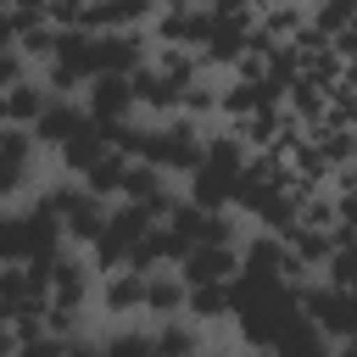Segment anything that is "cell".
I'll list each match as a JSON object with an SVG mask.
<instances>
[{"label": "cell", "mask_w": 357, "mask_h": 357, "mask_svg": "<svg viewBox=\"0 0 357 357\" xmlns=\"http://www.w3.org/2000/svg\"><path fill=\"white\" fill-rule=\"evenodd\" d=\"M134 162H151V167H162V173H190V167L201 162V123H195V117L145 123Z\"/></svg>", "instance_id": "1"}, {"label": "cell", "mask_w": 357, "mask_h": 357, "mask_svg": "<svg viewBox=\"0 0 357 357\" xmlns=\"http://www.w3.org/2000/svg\"><path fill=\"white\" fill-rule=\"evenodd\" d=\"M290 296H296V312L324 335V340H351V290H340V284H324V279H301V284H290Z\"/></svg>", "instance_id": "2"}, {"label": "cell", "mask_w": 357, "mask_h": 357, "mask_svg": "<svg viewBox=\"0 0 357 357\" xmlns=\"http://www.w3.org/2000/svg\"><path fill=\"white\" fill-rule=\"evenodd\" d=\"M84 112H89V123H100V128L123 123V117L134 112L128 78H123V73H95V78L84 84Z\"/></svg>", "instance_id": "3"}, {"label": "cell", "mask_w": 357, "mask_h": 357, "mask_svg": "<svg viewBox=\"0 0 357 357\" xmlns=\"http://www.w3.org/2000/svg\"><path fill=\"white\" fill-rule=\"evenodd\" d=\"M173 273L184 279V284H229L234 273H240V251L234 245H190L178 262H173Z\"/></svg>", "instance_id": "4"}, {"label": "cell", "mask_w": 357, "mask_h": 357, "mask_svg": "<svg viewBox=\"0 0 357 357\" xmlns=\"http://www.w3.org/2000/svg\"><path fill=\"white\" fill-rule=\"evenodd\" d=\"M89 123V112H84V100L78 95H50L45 100V112L28 123V134H33V145H61L73 128H84Z\"/></svg>", "instance_id": "5"}, {"label": "cell", "mask_w": 357, "mask_h": 357, "mask_svg": "<svg viewBox=\"0 0 357 357\" xmlns=\"http://www.w3.org/2000/svg\"><path fill=\"white\" fill-rule=\"evenodd\" d=\"M139 312H151L156 324L162 318H178L184 312V279L173 268H151L145 273V290H139Z\"/></svg>", "instance_id": "6"}, {"label": "cell", "mask_w": 357, "mask_h": 357, "mask_svg": "<svg viewBox=\"0 0 357 357\" xmlns=\"http://www.w3.org/2000/svg\"><path fill=\"white\" fill-rule=\"evenodd\" d=\"M45 100H50V89L39 84V78H17L11 89H0V123H11V128H28L39 112H45Z\"/></svg>", "instance_id": "7"}, {"label": "cell", "mask_w": 357, "mask_h": 357, "mask_svg": "<svg viewBox=\"0 0 357 357\" xmlns=\"http://www.w3.org/2000/svg\"><path fill=\"white\" fill-rule=\"evenodd\" d=\"M128 95H134V106H145V112H173V106H178V89H173L151 61L128 73Z\"/></svg>", "instance_id": "8"}, {"label": "cell", "mask_w": 357, "mask_h": 357, "mask_svg": "<svg viewBox=\"0 0 357 357\" xmlns=\"http://www.w3.org/2000/svg\"><path fill=\"white\" fill-rule=\"evenodd\" d=\"M123 173H128V156L106 145V151H100V156H95V162H89L84 173H78V184H84L89 195H100V201H112V195L123 190Z\"/></svg>", "instance_id": "9"}, {"label": "cell", "mask_w": 357, "mask_h": 357, "mask_svg": "<svg viewBox=\"0 0 357 357\" xmlns=\"http://www.w3.org/2000/svg\"><path fill=\"white\" fill-rule=\"evenodd\" d=\"M139 290H145V273H139V268H112V273H100V307H106V312H139Z\"/></svg>", "instance_id": "10"}, {"label": "cell", "mask_w": 357, "mask_h": 357, "mask_svg": "<svg viewBox=\"0 0 357 357\" xmlns=\"http://www.w3.org/2000/svg\"><path fill=\"white\" fill-rule=\"evenodd\" d=\"M229 307H234V290H229L223 279H218V284H184V312H190L195 324H223Z\"/></svg>", "instance_id": "11"}, {"label": "cell", "mask_w": 357, "mask_h": 357, "mask_svg": "<svg viewBox=\"0 0 357 357\" xmlns=\"http://www.w3.org/2000/svg\"><path fill=\"white\" fill-rule=\"evenodd\" d=\"M56 151H61V167L78 178V173H84V167H89V162L106 151V134H100V123H84V128H73V134H67Z\"/></svg>", "instance_id": "12"}, {"label": "cell", "mask_w": 357, "mask_h": 357, "mask_svg": "<svg viewBox=\"0 0 357 357\" xmlns=\"http://www.w3.org/2000/svg\"><path fill=\"white\" fill-rule=\"evenodd\" d=\"M33 296H45V290L33 284V273H28L22 262H0V307L11 312V307H22V301H33Z\"/></svg>", "instance_id": "13"}, {"label": "cell", "mask_w": 357, "mask_h": 357, "mask_svg": "<svg viewBox=\"0 0 357 357\" xmlns=\"http://www.w3.org/2000/svg\"><path fill=\"white\" fill-rule=\"evenodd\" d=\"M95 346H100V357H151V329H117Z\"/></svg>", "instance_id": "14"}, {"label": "cell", "mask_w": 357, "mask_h": 357, "mask_svg": "<svg viewBox=\"0 0 357 357\" xmlns=\"http://www.w3.org/2000/svg\"><path fill=\"white\" fill-rule=\"evenodd\" d=\"M22 73H28V61H22V50H17V45H6V50H0V89H11V84H17Z\"/></svg>", "instance_id": "15"}, {"label": "cell", "mask_w": 357, "mask_h": 357, "mask_svg": "<svg viewBox=\"0 0 357 357\" xmlns=\"http://www.w3.org/2000/svg\"><path fill=\"white\" fill-rule=\"evenodd\" d=\"M0 357H17V329L6 318V307H0Z\"/></svg>", "instance_id": "16"}]
</instances>
